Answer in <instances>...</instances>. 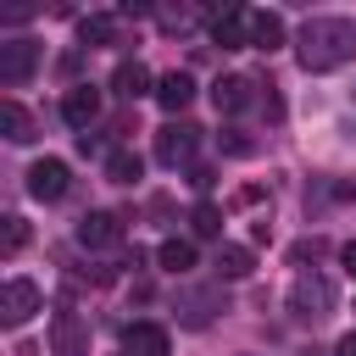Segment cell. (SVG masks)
<instances>
[{"label": "cell", "mask_w": 356, "mask_h": 356, "mask_svg": "<svg viewBox=\"0 0 356 356\" xmlns=\"http://www.w3.org/2000/svg\"><path fill=\"white\" fill-rule=\"evenodd\" d=\"M295 50H300V67L306 72H334V67H345L356 56V22L350 17H312L300 28Z\"/></svg>", "instance_id": "6da1fadb"}, {"label": "cell", "mask_w": 356, "mask_h": 356, "mask_svg": "<svg viewBox=\"0 0 356 356\" xmlns=\"http://www.w3.org/2000/svg\"><path fill=\"white\" fill-rule=\"evenodd\" d=\"M289 312H295L300 323L328 317V312H334V284H328L323 273H300V278L289 284Z\"/></svg>", "instance_id": "7a4b0ae2"}, {"label": "cell", "mask_w": 356, "mask_h": 356, "mask_svg": "<svg viewBox=\"0 0 356 356\" xmlns=\"http://www.w3.org/2000/svg\"><path fill=\"white\" fill-rule=\"evenodd\" d=\"M217 312H228V300H222L217 284H184L178 289V323L184 328H206Z\"/></svg>", "instance_id": "3957f363"}, {"label": "cell", "mask_w": 356, "mask_h": 356, "mask_svg": "<svg viewBox=\"0 0 356 356\" xmlns=\"http://www.w3.org/2000/svg\"><path fill=\"white\" fill-rule=\"evenodd\" d=\"M39 306H44V295H39L33 278H11V284L0 289V323H6V328H22Z\"/></svg>", "instance_id": "277c9868"}, {"label": "cell", "mask_w": 356, "mask_h": 356, "mask_svg": "<svg viewBox=\"0 0 356 356\" xmlns=\"http://www.w3.org/2000/svg\"><path fill=\"white\" fill-rule=\"evenodd\" d=\"M50 350H56V356H89V323L61 306V312L50 317Z\"/></svg>", "instance_id": "5b68a950"}, {"label": "cell", "mask_w": 356, "mask_h": 356, "mask_svg": "<svg viewBox=\"0 0 356 356\" xmlns=\"http://www.w3.org/2000/svg\"><path fill=\"white\" fill-rule=\"evenodd\" d=\"M195 145H200V128H195V122H167V128H156V156H161L167 167L189 161Z\"/></svg>", "instance_id": "8992f818"}, {"label": "cell", "mask_w": 356, "mask_h": 356, "mask_svg": "<svg viewBox=\"0 0 356 356\" xmlns=\"http://www.w3.org/2000/svg\"><path fill=\"white\" fill-rule=\"evenodd\" d=\"M61 117H67V128L89 134V122L100 117V89H95V83H72V89L61 95Z\"/></svg>", "instance_id": "52a82bcc"}, {"label": "cell", "mask_w": 356, "mask_h": 356, "mask_svg": "<svg viewBox=\"0 0 356 356\" xmlns=\"http://www.w3.org/2000/svg\"><path fill=\"white\" fill-rule=\"evenodd\" d=\"M78 245L83 250H111V245H122V222L111 211H83L78 217Z\"/></svg>", "instance_id": "ba28073f"}, {"label": "cell", "mask_w": 356, "mask_h": 356, "mask_svg": "<svg viewBox=\"0 0 356 356\" xmlns=\"http://www.w3.org/2000/svg\"><path fill=\"white\" fill-rule=\"evenodd\" d=\"M250 17H256V11H245V6L217 11V17H211V39H217L222 50H245V44H250Z\"/></svg>", "instance_id": "9c48e42d"}, {"label": "cell", "mask_w": 356, "mask_h": 356, "mask_svg": "<svg viewBox=\"0 0 356 356\" xmlns=\"http://www.w3.org/2000/svg\"><path fill=\"white\" fill-rule=\"evenodd\" d=\"M39 67V44L33 39H6L0 44V83H22Z\"/></svg>", "instance_id": "30bf717a"}, {"label": "cell", "mask_w": 356, "mask_h": 356, "mask_svg": "<svg viewBox=\"0 0 356 356\" xmlns=\"http://www.w3.org/2000/svg\"><path fill=\"white\" fill-rule=\"evenodd\" d=\"M28 195H33V200H61V195H67V161H56V156L33 161V167H28Z\"/></svg>", "instance_id": "8fae6325"}, {"label": "cell", "mask_w": 356, "mask_h": 356, "mask_svg": "<svg viewBox=\"0 0 356 356\" xmlns=\"http://www.w3.org/2000/svg\"><path fill=\"white\" fill-rule=\"evenodd\" d=\"M211 100H217V111H222V117H239V111L256 100V83H250V78H239V72H228V78H217V83H211Z\"/></svg>", "instance_id": "7c38bea8"}, {"label": "cell", "mask_w": 356, "mask_h": 356, "mask_svg": "<svg viewBox=\"0 0 356 356\" xmlns=\"http://www.w3.org/2000/svg\"><path fill=\"white\" fill-rule=\"evenodd\" d=\"M167 350H172V339L161 323H134L122 334V356H167Z\"/></svg>", "instance_id": "4fadbf2b"}, {"label": "cell", "mask_w": 356, "mask_h": 356, "mask_svg": "<svg viewBox=\"0 0 356 356\" xmlns=\"http://www.w3.org/2000/svg\"><path fill=\"white\" fill-rule=\"evenodd\" d=\"M156 100H161L167 111H184V106L195 100V78H189V72H167V78H156Z\"/></svg>", "instance_id": "5bb4252c"}, {"label": "cell", "mask_w": 356, "mask_h": 356, "mask_svg": "<svg viewBox=\"0 0 356 356\" xmlns=\"http://www.w3.org/2000/svg\"><path fill=\"white\" fill-rule=\"evenodd\" d=\"M284 44V17L278 11H256L250 17V50H278Z\"/></svg>", "instance_id": "9a60e30c"}, {"label": "cell", "mask_w": 356, "mask_h": 356, "mask_svg": "<svg viewBox=\"0 0 356 356\" xmlns=\"http://www.w3.org/2000/svg\"><path fill=\"white\" fill-rule=\"evenodd\" d=\"M111 89H117L122 100H139V95H150V72H145L139 61H122V67L111 72Z\"/></svg>", "instance_id": "2e32d148"}, {"label": "cell", "mask_w": 356, "mask_h": 356, "mask_svg": "<svg viewBox=\"0 0 356 356\" xmlns=\"http://www.w3.org/2000/svg\"><path fill=\"white\" fill-rule=\"evenodd\" d=\"M0 134H6L11 145H28V139H33V117H28L17 100H0Z\"/></svg>", "instance_id": "e0dca14e"}, {"label": "cell", "mask_w": 356, "mask_h": 356, "mask_svg": "<svg viewBox=\"0 0 356 356\" xmlns=\"http://www.w3.org/2000/svg\"><path fill=\"white\" fill-rule=\"evenodd\" d=\"M106 178H111V184H139V178H145V161H139L134 150H111V156H106Z\"/></svg>", "instance_id": "ac0fdd59"}, {"label": "cell", "mask_w": 356, "mask_h": 356, "mask_svg": "<svg viewBox=\"0 0 356 356\" xmlns=\"http://www.w3.org/2000/svg\"><path fill=\"white\" fill-rule=\"evenodd\" d=\"M156 261H161V267L178 278V273H189V267H195V245H189V239H161Z\"/></svg>", "instance_id": "d6986e66"}, {"label": "cell", "mask_w": 356, "mask_h": 356, "mask_svg": "<svg viewBox=\"0 0 356 356\" xmlns=\"http://www.w3.org/2000/svg\"><path fill=\"white\" fill-rule=\"evenodd\" d=\"M217 267H222V278H245L256 267V256H250V245H217Z\"/></svg>", "instance_id": "ffe728a7"}, {"label": "cell", "mask_w": 356, "mask_h": 356, "mask_svg": "<svg viewBox=\"0 0 356 356\" xmlns=\"http://www.w3.org/2000/svg\"><path fill=\"white\" fill-rule=\"evenodd\" d=\"M189 228H195V239H217V234H222V211H217L211 200H195V211H189Z\"/></svg>", "instance_id": "44dd1931"}, {"label": "cell", "mask_w": 356, "mask_h": 356, "mask_svg": "<svg viewBox=\"0 0 356 356\" xmlns=\"http://www.w3.org/2000/svg\"><path fill=\"white\" fill-rule=\"evenodd\" d=\"M111 33H117V17H83L78 22V44H111Z\"/></svg>", "instance_id": "7402d4cb"}, {"label": "cell", "mask_w": 356, "mask_h": 356, "mask_svg": "<svg viewBox=\"0 0 356 356\" xmlns=\"http://www.w3.org/2000/svg\"><path fill=\"white\" fill-rule=\"evenodd\" d=\"M22 245H28V222H22V217H6V228H0V250L17 256Z\"/></svg>", "instance_id": "603a6c76"}, {"label": "cell", "mask_w": 356, "mask_h": 356, "mask_svg": "<svg viewBox=\"0 0 356 356\" xmlns=\"http://www.w3.org/2000/svg\"><path fill=\"white\" fill-rule=\"evenodd\" d=\"M339 267H345V273H350V278H356V239H350V245H345V250H339Z\"/></svg>", "instance_id": "cb8c5ba5"}, {"label": "cell", "mask_w": 356, "mask_h": 356, "mask_svg": "<svg viewBox=\"0 0 356 356\" xmlns=\"http://www.w3.org/2000/svg\"><path fill=\"white\" fill-rule=\"evenodd\" d=\"M334 356H356V334H345V339L334 345Z\"/></svg>", "instance_id": "d4e9b609"}]
</instances>
